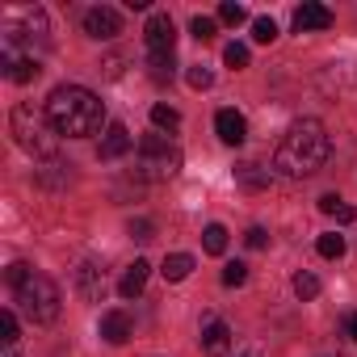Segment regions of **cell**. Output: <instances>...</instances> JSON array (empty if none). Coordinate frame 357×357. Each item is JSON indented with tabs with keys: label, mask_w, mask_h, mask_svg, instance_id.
<instances>
[{
	"label": "cell",
	"mask_w": 357,
	"mask_h": 357,
	"mask_svg": "<svg viewBox=\"0 0 357 357\" xmlns=\"http://www.w3.org/2000/svg\"><path fill=\"white\" fill-rule=\"evenodd\" d=\"M328 155H332V139H328V130H324V122L319 118H298L286 135H282V143H278V155H273V168L282 172V176H311V172H319L324 164H328Z\"/></svg>",
	"instance_id": "obj_1"
},
{
	"label": "cell",
	"mask_w": 357,
	"mask_h": 357,
	"mask_svg": "<svg viewBox=\"0 0 357 357\" xmlns=\"http://www.w3.org/2000/svg\"><path fill=\"white\" fill-rule=\"evenodd\" d=\"M47 118L59 135L68 139H89L101 130L105 122V105L97 101V93H89L84 84H59L47 97Z\"/></svg>",
	"instance_id": "obj_2"
},
{
	"label": "cell",
	"mask_w": 357,
	"mask_h": 357,
	"mask_svg": "<svg viewBox=\"0 0 357 357\" xmlns=\"http://www.w3.org/2000/svg\"><path fill=\"white\" fill-rule=\"evenodd\" d=\"M9 130H13V143L34 155V160H55L59 155V130L51 126L47 118V105H34V101H17L13 114H9Z\"/></svg>",
	"instance_id": "obj_3"
},
{
	"label": "cell",
	"mask_w": 357,
	"mask_h": 357,
	"mask_svg": "<svg viewBox=\"0 0 357 357\" xmlns=\"http://www.w3.org/2000/svg\"><path fill=\"white\" fill-rule=\"evenodd\" d=\"M17 294V307H22V315L30 319V324H55L59 319V286L47 278V273H34L22 290H13Z\"/></svg>",
	"instance_id": "obj_4"
},
{
	"label": "cell",
	"mask_w": 357,
	"mask_h": 357,
	"mask_svg": "<svg viewBox=\"0 0 357 357\" xmlns=\"http://www.w3.org/2000/svg\"><path fill=\"white\" fill-rule=\"evenodd\" d=\"M181 172V147L168 143L164 135H143L139 139V176L147 181H168Z\"/></svg>",
	"instance_id": "obj_5"
},
{
	"label": "cell",
	"mask_w": 357,
	"mask_h": 357,
	"mask_svg": "<svg viewBox=\"0 0 357 357\" xmlns=\"http://www.w3.org/2000/svg\"><path fill=\"white\" fill-rule=\"evenodd\" d=\"M143 43H147V55H172L176 47V26L168 13H151L147 26H143Z\"/></svg>",
	"instance_id": "obj_6"
},
{
	"label": "cell",
	"mask_w": 357,
	"mask_h": 357,
	"mask_svg": "<svg viewBox=\"0 0 357 357\" xmlns=\"http://www.w3.org/2000/svg\"><path fill=\"white\" fill-rule=\"evenodd\" d=\"M84 34L97 38V43L118 38V34H122V17H118V9H109V5H93V9L84 13Z\"/></svg>",
	"instance_id": "obj_7"
},
{
	"label": "cell",
	"mask_w": 357,
	"mask_h": 357,
	"mask_svg": "<svg viewBox=\"0 0 357 357\" xmlns=\"http://www.w3.org/2000/svg\"><path fill=\"white\" fill-rule=\"evenodd\" d=\"M101 290H105V273L97 261H80L76 265V294L84 303H101Z\"/></svg>",
	"instance_id": "obj_8"
},
{
	"label": "cell",
	"mask_w": 357,
	"mask_h": 357,
	"mask_svg": "<svg viewBox=\"0 0 357 357\" xmlns=\"http://www.w3.org/2000/svg\"><path fill=\"white\" fill-rule=\"evenodd\" d=\"M336 17H332V9L328 5H315V0H307V5H298L294 9V30L298 34H311V30H328Z\"/></svg>",
	"instance_id": "obj_9"
},
{
	"label": "cell",
	"mask_w": 357,
	"mask_h": 357,
	"mask_svg": "<svg viewBox=\"0 0 357 357\" xmlns=\"http://www.w3.org/2000/svg\"><path fill=\"white\" fill-rule=\"evenodd\" d=\"M215 130H219V139H223L227 147H240V143L248 139V122H244V114H236V109H219V114H215Z\"/></svg>",
	"instance_id": "obj_10"
},
{
	"label": "cell",
	"mask_w": 357,
	"mask_h": 357,
	"mask_svg": "<svg viewBox=\"0 0 357 357\" xmlns=\"http://www.w3.org/2000/svg\"><path fill=\"white\" fill-rule=\"evenodd\" d=\"M101 160H122L126 151H130V130L122 126V122H109L105 126V135H101Z\"/></svg>",
	"instance_id": "obj_11"
},
{
	"label": "cell",
	"mask_w": 357,
	"mask_h": 357,
	"mask_svg": "<svg viewBox=\"0 0 357 357\" xmlns=\"http://www.w3.org/2000/svg\"><path fill=\"white\" fill-rule=\"evenodd\" d=\"M101 336H105L109 344H126V340L135 336L130 315H126V311H105V315H101Z\"/></svg>",
	"instance_id": "obj_12"
},
{
	"label": "cell",
	"mask_w": 357,
	"mask_h": 357,
	"mask_svg": "<svg viewBox=\"0 0 357 357\" xmlns=\"http://www.w3.org/2000/svg\"><path fill=\"white\" fill-rule=\"evenodd\" d=\"M202 349H206L211 357H223V353L231 349V328H227L223 319H206V324H202Z\"/></svg>",
	"instance_id": "obj_13"
},
{
	"label": "cell",
	"mask_w": 357,
	"mask_h": 357,
	"mask_svg": "<svg viewBox=\"0 0 357 357\" xmlns=\"http://www.w3.org/2000/svg\"><path fill=\"white\" fill-rule=\"evenodd\" d=\"M147 273H151V265H147V261L126 265V273H122V282H118V294H122V298H139V294H143V286H147Z\"/></svg>",
	"instance_id": "obj_14"
},
{
	"label": "cell",
	"mask_w": 357,
	"mask_h": 357,
	"mask_svg": "<svg viewBox=\"0 0 357 357\" xmlns=\"http://www.w3.org/2000/svg\"><path fill=\"white\" fill-rule=\"evenodd\" d=\"M0 68H5V76L13 80V84H30V80H38V59H17V55H5L0 59Z\"/></svg>",
	"instance_id": "obj_15"
},
{
	"label": "cell",
	"mask_w": 357,
	"mask_h": 357,
	"mask_svg": "<svg viewBox=\"0 0 357 357\" xmlns=\"http://www.w3.org/2000/svg\"><path fill=\"white\" fill-rule=\"evenodd\" d=\"M168 282H185L190 273H194V257L190 252H172V257H164V269H160Z\"/></svg>",
	"instance_id": "obj_16"
},
{
	"label": "cell",
	"mask_w": 357,
	"mask_h": 357,
	"mask_svg": "<svg viewBox=\"0 0 357 357\" xmlns=\"http://www.w3.org/2000/svg\"><path fill=\"white\" fill-rule=\"evenodd\" d=\"M236 181H240L244 190H265V185H269V168H261V164H240V168H236Z\"/></svg>",
	"instance_id": "obj_17"
},
{
	"label": "cell",
	"mask_w": 357,
	"mask_h": 357,
	"mask_svg": "<svg viewBox=\"0 0 357 357\" xmlns=\"http://www.w3.org/2000/svg\"><path fill=\"white\" fill-rule=\"evenodd\" d=\"M38 181H43V185H51V190H59V185H68V181H72V172H68V164L47 160V164L38 168Z\"/></svg>",
	"instance_id": "obj_18"
},
{
	"label": "cell",
	"mask_w": 357,
	"mask_h": 357,
	"mask_svg": "<svg viewBox=\"0 0 357 357\" xmlns=\"http://www.w3.org/2000/svg\"><path fill=\"white\" fill-rule=\"evenodd\" d=\"M202 248H206L211 257H223V252H227V227L211 223V227L202 231Z\"/></svg>",
	"instance_id": "obj_19"
},
{
	"label": "cell",
	"mask_w": 357,
	"mask_h": 357,
	"mask_svg": "<svg viewBox=\"0 0 357 357\" xmlns=\"http://www.w3.org/2000/svg\"><path fill=\"white\" fill-rule=\"evenodd\" d=\"M315 248H319V257H324V261H340V257H344V236L328 231V236H319V240H315Z\"/></svg>",
	"instance_id": "obj_20"
},
{
	"label": "cell",
	"mask_w": 357,
	"mask_h": 357,
	"mask_svg": "<svg viewBox=\"0 0 357 357\" xmlns=\"http://www.w3.org/2000/svg\"><path fill=\"white\" fill-rule=\"evenodd\" d=\"M47 34H51V26H47V13H43V9H30V13H26V38H38V43H47Z\"/></svg>",
	"instance_id": "obj_21"
},
{
	"label": "cell",
	"mask_w": 357,
	"mask_h": 357,
	"mask_svg": "<svg viewBox=\"0 0 357 357\" xmlns=\"http://www.w3.org/2000/svg\"><path fill=\"white\" fill-rule=\"evenodd\" d=\"M151 126H160V130H176V126H181V114H176L172 105H151Z\"/></svg>",
	"instance_id": "obj_22"
},
{
	"label": "cell",
	"mask_w": 357,
	"mask_h": 357,
	"mask_svg": "<svg viewBox=\"0 0 357 357\" xmlns=\"http://www.w3.org/2000/svg\"><path fill=\"white\" fill-rule=\"evenodd\" d=\"M219 22H223V26H244V22H248V9L236 5V0H223V5H219Z\"/></svg>",
	"instance_id": "obj_23"
},
{
	"label": "cell",
	"mask_w": 357,
	"mask_h": 357,
	"mask_svg": "<svg viewBox=\"0 0 357 357\" xmlns=\"http://www.w3.org/2000/svg\"><path fill=\"white\" fill-rule=\"evenodd\" d=\"M147 68H151V80L155 84L172 80V55H147Z\"/></svg>",
	"instance_id": "obj_24"
},
{
	"label": "cell",
	"mask_w": 357,
	"mask_h": 357,
	"mask_svg": "<svg viewBox=\"0 0 357 357\" xmlns=\"http://www.w3.org/2000/svg\"><path fill=\"white\" fill-rule=\"evenodd\" d=\"M30 278H34V269H30V265H26V261H13V265H9V269H5V282H9V286H13V290H22V286H26V282H30Z\"/></svg>",
	"instance_id": "obj_25"
},
{
	"label": "cell",
	"mask_w": 357,
	"mask_h": 357,
	"mask_svg": "<svg viewBox=\"0 0 357 357\" xmlns=\"http://www.w3.org/2000/svg\"><path fill=\"white\" fill-rule=\"evenodd\" d=\"M0 340H5V349L17 344V315L13 311H0Z\"/></svg>",
	"instance_id": "obj_26"
},
{
	"label": "cell",
	"mask_w": 357,
	"mask_h": 357,
	"mask_svg": "<svg viewBox=\"0 0 357 357\" xmlns=\"http://www.w3.org/2000/svg\"><path fill=\"white\" fill-rule=\"evenodd\" d=\"M223 63L227 68H248V47L244 43H227L223 47Z\"/></svg>",
	"instance_id": "obj_27"
},
{
	"label": "cell",
	"mask_w": 357,
	"mask_h": 357,
	"mask_svg": "<svg viewBox=\"0 0 357 357\" xmlns=\"http://www.w3.org/2000/svg\"><path fill=\"white\" fill-rule=\"evenodd\" d=\"M294 294H298V298H315V294H319V278H315V273H298V278H294Z\"/></svg>",
	"instance_id": "obj_28"
},
{
	"label": "cell",
	"mask_w": 357,
	"mask_h": 357,
	"mask_svg": "<svg viewBox=\"0 0 357 357\" xmlns=\"http://www.w3.org/2000/svg\"><path fill=\"white\" fill-rule=\"evenodd\" d=\"M252 38H257V43H273V38H278L273 17H257V22H252Z\"/></svg>",
	"instance_id": "obj_29"
},
{
	"label": "cell",
	"mask_w": 357,
	"mask_h": 357,
	"mask_svg": "<svg viewBox=\"0 0 357 357\" xmlns=\"http://www.w3.org/2000/svg\"><path fill=\"white\" fill-rule=\"evenodd\" d=\"M190 34H194L198 43H211V38H215V22H211V17H194V22H190Z\"/></svg>",
	"instance_id": "obj_30"
},
{
	"label": "cell",
	"mask_w": 357,
	"mask_h": 357,
	"mask_svg": "<svg viewBox=\"0 0 357 357\" xmlns=\"http://www.w3.org/2000/svg\"><path fill=\"white\" fill-rule=\"evenodd\" d=\"M185 80H190V89H198V93L215 84V76H211V68H202V63H198V68H190V76H185Z\"/></svg>",
	"instance_id": "obj_31"
},
{
	"label": "cell",
	"mask_w": 357,
	"mask_h": 357,
	"mask_svg": "<svg viewBox=\"0 0 357 357\" xmlns=\"http://www.w3.org/2000/svg\"><path fill=\"white\" fill-rule=\"evenodd\" d=\"M244 282H248V265L231 261V265L223 269V286H244Z\"/></svg>",
	"instance_id": "obj_32"
},
{
	"label": "cell",
	"mask_w": 357,
	"mask_h": 357,
	"mask_svg": "<svg viewBox=\"0 0 357 357\" xmlns=\"http://www.w3.org/2000/svg\"><path fill=\"white\" fill-rule=\"evenodd\" d=\"M151 231H155L151 219H135V223H130V240H151Z\"/></svg>",
	"instance_id": "obj_33"
},
{
	"label": "cell",
	"mask_w": 357,
	"mask_h": 357,
	"mask_svg": "<svg viewBox=\"0 0 357 357\" xmlns=\"http://www.w3.org/2000/svg\"><path fill=\"white\" fill-rule=\"evenodd\" d=\"M244 244H248V248H265V244H269L265 227H248V231H244Z\"/></svg>",
	"instance_id": "obj_34"
},
{
	"label": "cell",
	"mask_w": 357,
	"mask_h": 357,
	"mask_svg": "<svg viewBox=\"0 0 357 357\" xmlns=\"http://www.w3.org/2000/svg\"><path fill=\"white\" fill-rule=\"evenodd\" d=\"M336 206H340L336 194H324V198H319V211H324V215H336Z\"/></svg>",
	"instance_id": "obj_35"
},
{
	"label": "cell",
	"mask_w": 357,
	"mask_h": 357,
	"mask_svg": "<svg viewBox=\"0 0 357 357\" xmlns=\"http://www.w3.org/2000/svg\"><path fill=\"white\" fill-rule=\"evenodd\" d=\"M353 219H357V211H353L349 202H340V206H336V223H353Z\"/></svg>",
	"instance_id": "obj_36"
},
{
	"label": "cell",
	"mask_w": 357,
	"mask_h": 357,
	"mask_svg": "<svg viewBox=\"0 0 357 357\" xmlns=\"http://www.w3.org/2000/svg\"><path fill=\"white\" fill-rule=\"evenodd\" d=\"M344 336H349V340H357V311L344 319Z\"/></svg>",
	"instance_id": "obj_37"
},
{
	"label": "cell",
	"mask_w": 357,
	"mask_h": 357,
	"mask_svg": "<svg viewBox=\"0 0 357 357\" xmlns=\"http://www.w3.org/2000/svg\"><path fill=\"white\" fill-rule=\"evenodd\" d=\"M240 357H261V353H257V349H248V353H240Z\"/></svg>",
	"instance_id": "obj_38"
},
{
	"label": "cell",
	"mask_w": 357,
	"mask_h": 357,
	"mask_svg": "<svg viewBox=\"0 0 357 357\" xmlns=\"http://www.w3.org/2000/svg\"><path fill=\"white\" fill-rule=\"evenodd\" d=\"M5 357H22V353H17V349H9V353H5Z\"/></svg>",
	"instance_id": "obj_39"
}]
</instances>
